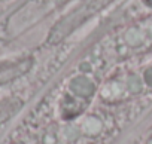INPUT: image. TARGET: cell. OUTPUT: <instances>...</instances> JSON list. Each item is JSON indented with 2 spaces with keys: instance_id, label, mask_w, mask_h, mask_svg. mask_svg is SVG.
I'll list each match as a JSON object with an SVG mask.
<instances>
[{
  "instance_id": "obj_6",
  "label": "cell",
  "mask_w": 152,
  "mask_h": 144,
  "mask_svg": "<svg viewBox=\"0 0 152 144\" xmlns=\"http://www.w3.org/2000/svg\"><path fill=\"white\" fill-rule=\"evenodd\" d=\"M143 83L149 88H152V67L146 68L143 73Z\"/></svg>"
},
{
  "instance_id": "obj_5",
  "label": "cell",
  "mask_w": 152,
  "mask_h": 144,
  "mask_svg": "<svg viewBox=\"0 0 152 144\" xmlns=\"http://www.w3.org/2000/svg\"><path fill=\"white\" fill-rule=\"evenodd\" d=\"M127 88L131 94H139L143 88V79L137 75H130L127 79Z\"/></svg>"
},
{
  "instance_id": "obj_1",
  "label": "cell",
  "mask_w": 152,
  "mask_h": 144,
  "mask_svg": "<svg viewBox=\"0 0 152 144\" xmlns=\"http://www.w3.org/2000/svg\"><path fill=\"white\" fill-rule=\"evenodd\" d=\"M30 67H31V59H23L18 62H9V64L0 65V85L8 83V82L20 77Z\"/></svg>"
},
{
  "instance_id": "obj_3",
  "label": "cell",
  "mask_w": 152,
  "mask_h": 144,
  "mask_svg": "<svg viewBox=\"0 0 152 144\" xmlns=\"http://www.w3.org/2000/svg\"><path fill=\"white\" fill-rule=\"evenodd\" d=\"M107 2H110V0H88V2L84 5V8H81V11L79 12H76L73 17H72V20H66L64 22H63V25H69V28L72 30V28H75V25L76 24H79L81 21H84L87 17H90L93 12H97L100 8H103L104 5H107ZM61 25V27H63ZM67 28V30H69Z\"/></svg>"
},
{
  "instance_id": "obj_7",
  "label": "cell",
  "mask_w": 152,
  "mask_h": 144,
  "mask_svg": "<svg viewBox=\"0 0 152 144\" xmlns=\"http://www.w3.org/2000/svg\"><path fill=\"white\" fill-rule=\"evenodd\" d=\"M149 144H152V140H151V141H149Z\"/></svg>"
},
{
  "instance_id": "obj_4",
  "label": "cell",
  "mask_w": 152,
  "mask_h": 144,
  "mask_svg": "<svg viewBox=\"0 0 152 144\" xmlns=\"http://www.w3.org/2000/svg\"><path fill=\"white\" fill-rule=\"evenodd\" d=\"M21 107V103L18 100H6L0 103V123L8 120L12 114H15Z\"/></svg>"
},
{
  "instance_id": "obj_2",
  "label": "cell",
  "mask_w": 152,
  "mask_h": 144,
  "mask_svg": "<svg viewBox=\"0 0 152 144\" xmlns=\"http://www.w3.org/2000/svg\"><path fill=\"white\" fill-rule=\"evenodd\" d=\"M69 91L76 95V97H79V98H90L94 95L96 92V85L91 79H88L85 75H78V76H75L70 83H69Z\"/></svg>"
}]
</instances>
